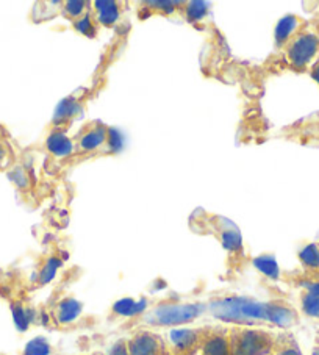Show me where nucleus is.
<instances>
[{
  "mask_svg": "<svg viewBox=\"0 0 319 355\" xmlns=\"http://www.w3.org/2000/svg\"><path fill=\"white\" fill-rule=\"evenodd\" d=\"M299 272L307 277H319V241L310 243L299 250Z\"/></svg>",
  "mask_w": 319,
  "mask_h": 355,
  "instance_id": "nucleus-20",
  "label": "nucleus"
},
{
  "mask_svg": "<svg viewBox=\"0 0 319 355\" xmlns=\"http://www.w3.org/2000/svg\"><path fill=\"white\" fill-rule=\"evenodd\" d=\"M150 301L149 299H133V297H124L119 299L118 302H114V305L112 307V316L113 318H127L130 320V322H133L135 320L144 313V311L150 307Z\"/></svg>",
  "mask_w": 319,
  "mask_h": 355,
  "instance_id": "nucleus-19",
  "label": "nucleus"
},
{
  "mask_svg": "<svg viewBox=\"0 0 319 355\" xmlns=\"http://www.w3.org/2000/svg\"><path fill=\"white\" fill-rule=\"evenodd\" d=\"M0 295L8 301L15 324L21 332L28 330V327L40 318L38 310L30 304L27 285L19 279L17 272L0 274Z\"/></svg>",
  "mask_w": 319,
  "mask_h": 355,
  "instance_id": "nucleus-5",
  "label": "nucleus"
},
{
  "mask_svg": "<svg viewBox=\"0 0 319 355\" xmlns=\"http://www.w3.org/2000/svg\"><path fill=\"white\" fill-rule=\"evenodd\" d=\"M8 137V133H7V130H5V128L0 125V138H7Z\"/></svg>",
  "mask_w": 319,
  "mask_h": 355,
  "instance_id": "nucleus-33",
  "label": "nucleus"
},
{
  "mask_svg": "<svg viewBox=\"0 0 319 355\" xmlns=\"http://www.w3.org/2000/svg\"><path fill=\"white\" fill-rule=\"evenodd\" d=\"M127 349L130 355H168L166 341L149 329L135 330L127 338Z\"/></svg>",
  "mask_w": 319,
  "mask_h": 355,
  "instance_id": "nucleus-11",
  "label": "nucleus"
},
{
  "mask_svg": "<svg viewBox=\"0 0 319 355\" xmlns=\"http://www.w3.org/2000/svg\"><path fill=\"white\" fill-rule=\"evenodd\" d=\"M189 229L194 234L210 235L216 240L227 252L229 269L233 272H241L248 261L244 250L241 232L229 218H224L216 213H210L204 208H196L189 216Z\"/></svg>",
  "mask_w": 319,
  "mask_h": 355,
  "instance_id": "nucleus-1",
  "label": "nucleus"
},
{
  "mask_svg": "<svg viewBox=\"0 0 319 355\" xmlns=\"http://www.w3.org/2000/svg\"><path fill=\"white\" fill-rule=\"evenodd\" d=\"M299 305H300V313L304 316L310 318V320L319 321V293L300 290Z\"/></svg>",
  "mask_w": 319,
  "mask_h": 355,
  "instance_id": "nucleus-23",
  "label": "nucleus"
},
{
  "mask_svg": "<svg viewBox=\"0 0 319 355\" xmlns=\"http://www.w3.org/2000/svg\"><path fill=\"white\" fill-rule=\"evenodd\" d=\"M208 326L198 329H173L166 341L168 355H196L200 352Z\"/></svg>",
  "mask_w": 319,
  "mask_h": 355,
  "instance_id": "nucleus-10",
  "label": "nucleus"
},
{
  "mask_svg": "<svg viewBox=\"0 0 319 355\" xmlns=\"http://www.w3.org/2000/svg\"><path fill=\"white\" fill-rule=\"evenodd\" d=\"M277 335V332L260 327L230 326L232 355H271Z\"/></svg>",
  "mask_w": 319,
  "mask_h": 355,
  "instance_id": "nucleus-7",
  "label": "nucleus"
},
{
  "mask_svg": "<svg viewBox=\"0 0 319 355\" xmlns=\"http://www.w3.org/2000/svg\"><path fill=\"white\" fill-rule=\"evenodd\" d=\"M64 257L66 254L58 244H51V246H47V250L41 255L38 266H36L33 279L30 282L32 286L40 288V286H44L49 282H52L55 275H57V271L61 268V265H63Z\"/></svg>",
  "mask_w": 319,
  "mask_h": 355,
  "instance_id": "nucleus-13",
  "label": "nucleus"
},
{
  "mask_svg": "<svg viewBox=\"0 0 319 355\" xmlns=\"http://www.w3.org/2000/svg\"><path fill=\"white\" fill-rule=\"evenodd\" d=\"M127 3L118 0H97L91 2V16L99 28H114L119 26L126 13Z\"/></svg>",
  "mask_w": 319,
  "mask_h": 355,
  "instance_id": "nucleus-14",
  "label": "nucleus"
},
{
  "mask_svg": "<svg viewBox=\"0 0 319 355\" xmlns=\"http://www.w3.org/2000/svg\"><path fill=\"white\" fill-rule=\"evenodd\" d=\"M200 355H232L229 327L208 326V332L202 343Z\"/></svg>",
  "mask_w": 319,
  "mask_h": 355,
  "instance_id": "nucleus-16",
  "label": "nucleus"
},
{
  "mask_svg": "<svg viewBox=\"0 0 319 355\" xmlns=\"http://www.w3.org/2000/svg\"><path fill=\"white\" fill-rule=\"evenodd\" d=\"M307 26H309V21L298 15H286L282 17V19L277 22V26H275V32H274L275 51L279 52L294 35L299 33L300 30L305 28Z\"/></svg>",
  "mask_w": 319,
  "mask_h": 355,
  "instance_id": "nucleus-18",
  "label": "nucleus"
},
{
  "mask_svg": "<svg viewBox=\"0 0 319 355\" xmlns=\"http://www.w3.org/2000/svg\"><path fill=\"white\" fill-rule=\"evenodd\" d=\"M216 320L233 326H269V301L260 302L248 296H216L207 305Z\"/></svg>",
  "mask_w": 319,
  "mask_h": 355,
  "instance_id": "nucleus-2",
  "label": "nucleus"
},
{
  "mask_svg": "<svg viewBox=\"0 0 319 355\" xmlns=\"http://www.w3.org/2000/svg\"><path fill=\"white\" fill-rule=\"evenodd\" d=\"M313 355H319V346L313 349Z\"/></svg>",
  "mask_w": 319,
  "mask_h": 355,
  "instance_id": "nucleus-34",
  "label": "nucleus"
},
{
  "mask_svg": "<svg viewBox=\"0 0 319 355\" xmlns=\"http://www.w3.org/2000/svg\"><path fill=\"white\" fill-rule=\"evenodd\" d=\"M52 354V346L46 338L38 336V338H33L32 341L27 343V346L24 347L22 355H51Z\"/></svg>",
  "mask_w": 319,
  "mask_h": 355,
  "instance_id": "nucleus-30",
  "label": "nucleus"
},
{
  "mask_svg": "<svg viewBox=\"0 0 319 355\" xmlns=\"http://www.w3.org/2000/svg\"><path fill=\"white\" fill-rule=\"evenodd\" d=\"M46 152L49 155V164H55L58 169L69 166L74 155V141L67 132L49 130L46 138Z\"/></svg>",
  "mask_w": 319,
  "mask_h": 355,
  "instance_id": "nucleus-12",
  "label": "nucleus"
},
{
  "mask_svg": "<svg viewBox=\"0 0 319 355\" xmlns=\"http://www.w3.org/2000/svg\"><path fill=\"white\" fill-rule=\"evenodd\" d=\"M71 26L78 35L87 36V38H96V36L99 35V30H101L99 26L96 24L94 17L91 16V11L87 16H83V17H80V19L74 21Z\"/></svg>",
  "mask_w": 319,
  "mask_h": 355,
  "instance_id": "nucleus-28",
  "label": "nucleus"
},
{
  "mask_svg": "<svg viewBox=\"0 0 319 355\" xmlns=\"http://www.w3.org/2000/svg\"><path fill=\"white\" fill-rule=\"evenodd\" d=\"M207 305L202 302H183L180 299H163L150 305L130 326L147 327H179L189 324L204 313Z\"/></svg>",
  "mask_w": 319,
  "mask_h": 355,
  "instance_id": "nucleus-4",
  "label": "nucleus"
},
{
  "mask_svg": "<svg viewBox=\"0 0 319 355\" xmlns=\"http://www.w3.org/2000/svg\"><path fill=\"white\" fill-rule=\"evenodd\" d=\"M300 313L291 302L285 299H271L269 301V326L277 329H291L298 326Z\"/></svg>",
  "mask_w": 319,
  "mask_h": 355,
  "instance_id": "nucleus-15",
  "label": "nucleus"
},
{
  "mask_svg": "<svg viewBox=\"0 0 319 355\" xmlns=\"http://www.w3.org/2000/svg\"><path fill=\"white\" fill-rule=\"evenodd\" d=\"M63 2H38L33 5L32 16L33 22H46L58 17Z\"/></svg>",
  "mask_w": 319,
  "mask_h": 355,
  "instance_id": "nucleus-24",
  "label": "nucleus"
},
{
  "mask_svg": "<svg viewBox=\"0 0 319 355\" xmlns=\"http://www.w3.org/2000/svg\"><path fill=\"white\" fill-rule=\"evenodd\" d=\"M88 99V89L80 88L76 93H72L71 96H67L66 99L61 101L57 110H55L53 119L51 122V125H49V130L69 132L71 125L80 118V114L83 113Z\"/></svg>",
  "mask_w": 319,
  "mask_h": 355,
  "instance_id": "nucleus-9",
  "label": "nucleus"
},
{
  "mask_svg": "<svg viewBox=\"0 0 319 355\" xmlns=\"http://www.w3.org/2000/svg\"><path fill=\"white\" fill-rule=\"evenodd\" d=\"M107 355H130V354H128V349H127V340L114 341L113 345L110 346Z\"/></svg>",
  "mask_w": 319,
  "mask_h": 355,
  "instance_id": "nucleus-31",
  "label": "nucleus"
},
{
  "mask_svg": "<svg viewBox=\"0 0 319 355\" xmlns=\"http://www.w3.org/2000/svg\"><path fill=\"white\" fill-rule=\"evenodd\" d=\"M10 177H11V180L15 182V185L21 189V191H24V193L32 191V188H33L32 169L21 166V164H15V166L10 169Z\"/></svg>",
  "mask_w": 319,
  "mask_h": 355,
  "instance_id": "nucleus-26",
  "label": "nucleus"
},
{
  "mask_svg": "<svg viewBox=\"0 0 319 355\" xmlns=\"http://www.w3.org/2000/svg\"><path fill=\"white\" fill-rule=\"evenodd\" d=\"M185 2H179V0H149V2L138 3V17L141 21L149 19L152 16H162V17H179L182 19V11Z\"/></svg>",
  "mask_w": 319,
  "mask_h": 355,
  "instance_id": "nucleus-17",
  "label": "nucleus"
},
{
  "mask_svg": "<svg viewBox=\"0 0 319 355\" xmlns=\"http://www.w3.org/2000/svg\"><path fill=\"white\" fill-rule=\"evenodd\" d=\"M252 265L259 269L263 275H266L268 279L279 280L282 277L277 260H275V257L273 254H263V255L255 257L252 260Z\"/></svg>",
  "mask_w": 319,
  "mask_h": 355,
  "instance_id": "nucleus-22",
  "label": "nucleus"
},
{
  "mask_svg": "<svg viewBox=\"0 0 319 355\" xmlns=\"http://www.w3.org/2000/svg\"><path fill=\"white\" fill-rule=\"evenodd\" d=\"M279 52L286 69L309 72L319 58V36L313 32L309 22V26L294 35Z\"/></svg>",
  "mask_w": 319,
  "mask_h": 355,
  "instance_id": "nucleus-6",
  "label": "nucleus"
},
{
  "mask_svg": "<svg viewBox=\"0 0 319 355\" xmlns=\"http://www.w3.org/2000/svg\"><path fill=\"white\" fill-rule=\"evenodd\" d=\"M82 313L83 304L74 296L66 295L52 299V302L46 309H42L40 318L46 326L52 324L55 327H69L80 320Z\"/></svg>",
  "mask_w": 319,
  "mask_h": 355,
  "instance_id": "nucleus-8",
  "label": "nucleus"
},
{
  "mask_svg": "<svg viewBox=\"0 0 319 355\" xmlns=\"http://www.w3.org/2000/svg\"><path fill=\"white\" fill-rule=\"evenodd\" d=\"M309 22H310V27H311L313 32H315L319 36V11H318V15L313 17L311 21H309Z\"/></svg>",
  "mask_w": 319,
  "mask_h": 355,
  "instance_id": "nucleus-32",
  "label": "nucleus"
},
{
  "mask_svg": "<svg viewBox=\"0 0 319 355\" xmlns=\"http://www.w3.org/2000/svg\"><path fill=\"white\" fill-rule=\"evenodd\" d=\"M93 355H103V354H99V352H97V354H93Z\"/></svg>",
  "mask_w": 319,
  "mask_h": 355,
  "instance_id": "nucleus-35",
  "label": "nucleus"
},
{
  "mask_svg": "<svg viewBox=\"0 0 319 355\" xmlns=\"http://www.w3.org/2000/svg\"><path fill=\"white\" fill-rule=\"evenodd\" d=\"M74 155L71 164H77L94 157H105L114 154L121 148L119 133L102 121H87L72 137Z\"/></svg>",
  "mask_w": 319,
  "mask_h": 355,
  "instance_id": "nucleus-3",
  "label": "nucleus"
},
{
  "mask_svg": "<svg viewBox=\"0 0 319 355\" xmlns=\"http://www.w3.org/2000/svg\"><path fill=\"white\" fill-rule=\"evenodd\" d=\"M271 355H302V351L290 332H279Z\"/></svg>",
  "mask_w": 319,
  "mask_h": 355,
  "instance_id": "nucleus-25",
  "label": "nucleus"
},
{
  "mask_svg": "<svg viewBox=\"0 0 319 355\" xmlns=\"http://www.w3.org/2000/svg\"><path fill=\"white\" fill-rule=\"evenodd\" d=\"M208 10H210V5L205 2H185L182 11V21L189 24L199 22L208 15Z\"/></svg>",
  "mask_w": 319,
  "mask_h": 355,
  "instance_id": "nucleus-27",
  "label": "nucleus"
},
{
  "mask_svg": "<svg viewBox=\"0 0 319 355\" xmlns=\"http://www.w3.org/2000/svg\"><path fill=\"white\" fill-rule=\"evenodd\" d=\"M89 11L91 2H88V0H66V2L61 5L60 16L72 24L74 21L80 19V17L87 16Z\"/></svg>",
  "mask_w": 319,
  "mask_h": 355,
  "instance_id": "nucleus-21",
  "label": "nucleus"
},
{
  "mask_svg": "<svg viewBox=\"0 0 319 355\" xmlns=\"http://www.w3.org/2000/svg\"><path fill=\"white\" fill-rule=\"evenodd\" d=\"M16 164V152L8 137L0 138V171H10Z\"/></svg>",
  "mask_w": 319,
  "mask_h": 355,
  "instance_id": "nucleus-29",
  "label": "nucleus"
}]
</instances>
